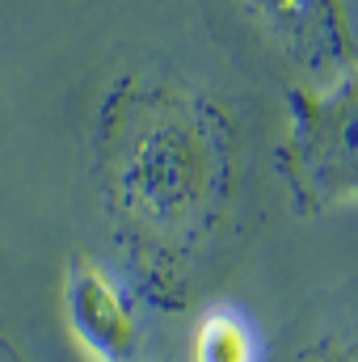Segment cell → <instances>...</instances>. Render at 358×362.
<instances>
[{"label":"cell","instance_id":"obj_4","mask_svg":"<svg viewBox=\"0 0 358 362\" xmlns=\"http://www.w3.org/2000/svg\"><path fill=\"white\" fill-rule=\"evenodd\" d=\"M190 358L194 362H258L253 329L245 325L241 312H232V308H211V312L198 316Z\"/></svg>","mask_w":358,"mask_h":362},{"label":"cell","instance_id":"obj_3","mask_svg":"<svg viewBox=\"0 0 358 362\" xmlns=\"http://www.w3.org/2000/svg\"><path fill=\"white\" fill-rule=\"evenodd\" d=\"M64 316L76 341L97 362H131L139 350L135 312L122 286L89 257H76L64 278Z\"/></svg>","mask_w":358,"mask_h":362},{"label":"cell","instance_id":"obj_2","mask_svg":"<svg viewBox=\"0 0 358 362\" xmlns=\"http://www.w3.org/2000/svg\"><path fill=\"white\" fill-rule=\"evenodd\" d=\"M282 160L291 189L308 206L358 198V72L321 97H295Z\"/></svg>","mask_w":358,"mask_h":362},{"label":"cell","instance_id":"obj_5","mask_svg":"<svg viewBox=\"0 0 358 362\" xmlns=\"http://www.w3.org/2000/svg\"><path fill=\"white\" fill-rule=\"evenodd\" d=\"M287 362H358V333H325V337L291 350Z\"/></svg>","mask_w":358,"mask_h":362},{"label":"cell","instance_id":"obj_1","mask_svg":"<svg viewBox=\"0 0 358 362\" xmlns=\"http://www.w3.org/2000/svg\"><path fill=\"white\" fill-rule=\"evenodd\" d=\"M215 181L211 135L173 110L139 122L114 165L118 202L131 228L161 253H181L202 236L207 215L215 211Z\"/></svg>","mask_w":358,"mask_h":362}]
</instances>
